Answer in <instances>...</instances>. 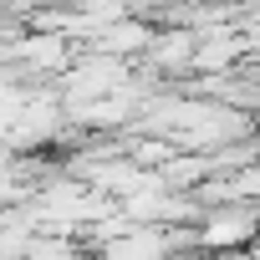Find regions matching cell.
Returning a JSON list of instances; mask_svg holds the SVG:
<instances>
[{"label": "cell", "instance_id": "1", "mask_svg": "<svg viewBox=\"0 0 260 260\" xmlns=\"http://www.w3.org/2000/svg\"><path fill=\"white\" fill-rule=\"evenodd\" d=\"M194 240L204 255H219V250H250L260 240V204H219L209 209L199 224H194Z\"/></svg>", "mask_w": 260, "mask_h": 260}, {"label": "cell", "instance_id": "2", "mask_svg": "<svg viewBox=\"0 0 260 260\" xmlns=\"http://www.w3.org/2000/svg\"><path fill=\"white\" fill-rule=\"evenodd\" d=\"M0 61H16V67L31 72V77H61V72L72 67V41L56 36V31H31V36L6 41Z\"/></svg>", "mask_w": 260, "mask_h": 260}, {"label": "cell", "instance_id": "3", "mask_svg": "<svg viewBox=\"0 0 260 260\" xmlns=\"http://www.w3.org/2000/svg\"><path fill=\"white\" fill-rule=\"evenodd\" d=\"M153 26L143 21V16H122V21H112V26H102L97 36H92V51H102V56H148V46H153Z\"/></svg>", "mask_w": 260, "mask_h": 260}]
</instances>
